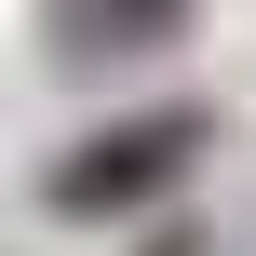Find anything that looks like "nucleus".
Segmentation results:
<instances>
[{
    "instance_id": "nucleus-1",
    "label": "nucleus",
    "mask_w": 256,
    "mask_h": 256,
    "mask_svg": "<svg viewBox=\"0 0 256 256\" xmlns=\"http://www.w3.org/2000/svg\"><path fill=\"white\" fill-rule=\"evenodd\" d=\"M202 162V108H135V122H108V135H81L54 176H40V202L54 216H135V202H162L176 176Z\"/></svg>"
},
{
    "instance_id": "nucleus-2",
    "label": "nucleus",
    "mask_w": 256,
    "mask_h": 256,
    "mask_svg": "<svg viewBox=\"0 0 256 256\" xmlns=\"http://www.w3.org/2000/svg\"><path fill=\"white\" fill-rule=\"evenodd\" d=\"M176 27H189V0H54V54H81V68L148 54V40H176Z\"/></svg>"
}]
</instances>
